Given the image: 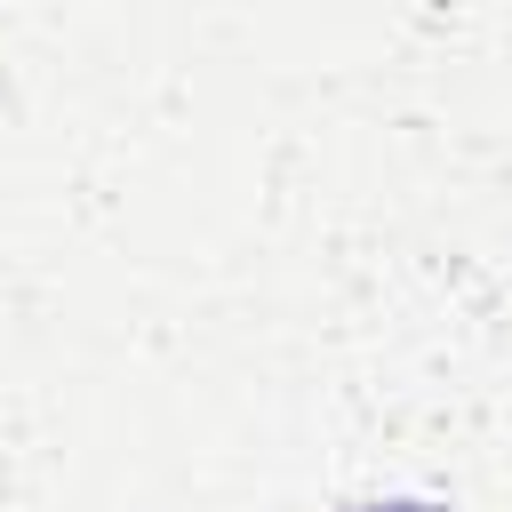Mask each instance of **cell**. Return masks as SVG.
I'll use <instances>...</instances> for the list:
<instances>
[{
	"label": "cell",
	"mask_w": 512,
	"mask_h": 512,
	"mask_svg": "<svg viewBox=\"0 0 512 512\" xmlns=\"http://www.w3.org/2000/svg\"><path fill=\"white\" fill-rule=\"evenodd\" d=\"M360 512H448V504H432V496H392V504H360Z\"/></svg>",
	"instance_id": "6da1fadb"
}]
</instances>
